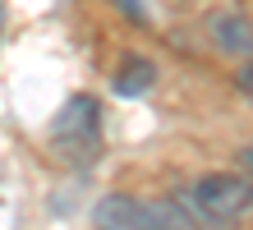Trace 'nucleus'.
<instances>
[{
    "label": "nucleus",
    "mask_w": 253,
    "mask_h": 230,
    "mask_svg": "<svg viewBox=\"0 0 253 230\" xmlns=\"http://www.w3.org/2000/svg\"><path fill=\"white\" fill-rule=\"evenodd\" d=\"M97 230H193V217L170 203V198H129V193H106L92 212Z\"/></svg>",
    "instance_id": "2"
},
{
    "label": "nucleus",
    "mask_w": 253,
    "mask_h": 230,
    "mask_svg": "<svg viewBox=\"0 0 253 230\" xmlns=\"http://www.w3.org/2000/svg\"><path fill=\"white\" fill-rule=\"evenodd\" d=\"M212 42L221 46L226 55H249V46H253V28H249V14L240 9H221L212 14Z\"/></svg>",
    "instance_id": "4"
},
{
    "label": "nucleus",
    "mask_w": 253,
    "mask_h": 230,
    "mask_svg": "<svg viewBox=\"0 0 253 230\" xmlns=\"http://www.w3.org/2000/svg\"><path fill=\"white\" fill-rule=\"evenodd\" d=\"M152 83H157V65L143 60V55H129L120 65V74H115V92H120V97H143Z\"/></svg>",
    "instance_id": "5"
},
{
    "label": "nucleus",
    "mask_w": 253,
    "mask_h": 230,
    "mask_svg": "<svg viewBox=\"0 0 253 230\" xmlns=\"http://www.w3.org/2000/svg\"><path fill=\"white\" fill-rule=\"evenodd\" d=\"M253 207V189H249V175H203L198 184L189 189V212L207 226L226 230V226H240Z\"/></svg>",
    "instance_id": "3"
},
{
    "label": "nucleus",
    "mask_w": 253,
    "mask_h": 230,
    "mask_svg": "<svg viewBox=\"0 0 253 230\" xmlns=\"http://www.w3.org/2000/svg\"><path fill=\"white\" fill-rule=\"evenodd\" d=\"M51 147L69 166H92L101 157V106L97 97H69L51 120Z\"/></svg>",
    "instance_id": "1"
},
{
    "label": "nucleus",
    "mask_w": 253,
    "mask_h": 230,
    "mask_svg": "<svg viewBox=\"0 0 253 230\" xmlns=\"http://www.w3.org/2000/svg\"><path fill=\"white\" fill-rule=\"evenodd\" d=\"M120 5L129 9V19H133V23H147V9L138 5V0H120Z\"/></svg>",
    "instance_id": "6"
}]
</instances>
